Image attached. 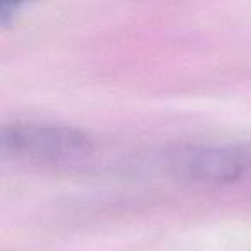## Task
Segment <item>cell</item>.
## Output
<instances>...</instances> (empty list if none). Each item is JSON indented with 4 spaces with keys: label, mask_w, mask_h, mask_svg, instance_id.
I'll return each mask as SVG.
<instances>
[{
    "label": "cell",
    "mask_w": 251,
    "mask_h": 251,
    "mask_svg": "<svg viewBox=\"0 0 251 251\" xmlns=\"http://www.w3.org/2000/svg\"><path fill=\"white\" fill-rule=\"evenodd\" d=\"M0 150L12 160L38 165L74 164L95 150L93 138L79 127L53 122L14 121L2 127Z\"/></svg>",
    "instance_id": "obj_1"
},
{
    "label": "cell",
    "mask_w": 251,
    "mask_h": 251,
    "mask_svg": "<svg viewBox=\"0 0 251 251\" xmlns=\"http://www.w3.org/2000/svg\"><path fill=\"white\" fill-rule=\"evenodd\" d=\"M25 7L23 2H2L0 4V23L2 26H7L12 19L18 18L19 11Z\"/></svg>",
    "instance_id": "obj_3"
},
{
    "label": "cell",
    "mask_w": 251,
    "mask_h": 251,
    "mask_svg": "<svg viewBox=\"0 0 251 251\" xmlns=\"http://www.w3.org/2000/svg\"><path fill=\"white\" fill-rule=\"evenodd\" d=\"M165 165L181 181L227 184L251 169V145H181L167 151Z\"/></svg>",
    "instance_id": "obj_2"
}]
</instances>
